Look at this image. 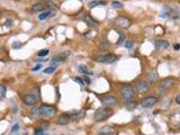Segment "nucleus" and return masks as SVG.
Here are the masks:
<instances>
[{"instance_id":"f257e3e1","label":"nucleus","mask_w":180,"mask_h":135,"mask_svg":"<svg viewBox=\"0 0 180 135\" xmlns=\"http://www.w3.org/2000/svg\"><path fill=\"white\" fill-rule=\"evenodd\" d=\"M120 93L122 98L124 99V101L132 100L135 97V89L129 84H124V86L120 87Z\"/></svg>"},{"instance_id":"f03ea898","label":"nucleus","mask_w":180,"mask_h":135,"mask_svg":"<svg viewBox=\"0 0 180 135\" xmlns=\"http://www.w3.org/2000/svg\"><path fill=\"white\" fill-rule=\"evenodd\" d=\"M113 114H114V111L109 107H104V108H100L95 113L94 118L96 122H103V120L108 119Z\"/></svg>"},{"instance_id":"7ed1b4c3","label":"nucleus","mask_w":180,"mask_h":135,"mask_svg":"<svg viewBox=\"0 0 180 135\" xmlns=\"http://www.w3.org/2000/svg\"><path fill=\"white\" fill-rule=\"evenodd\" d=\"M56 108L51 105H41L40 106V116L43 118H51L55 115Z\"/></svg>"},{"instance_id":"20e7f679","label":"nucleus","mask_w":180,"mask_h":135,"mask_svg":"<svg viewBox=\"0 0 180 135\" xmlns=\"http://www.w3.org/2000/svg\"><path fill=\"white\" fill-rule=\"evenodd\" d=\"M99 100L101 101L105 107H112L118 104V99L114 96H109V95H106V96H100L99 97Z\"/></svg>"},{"instance_id":"39448f33","label":"nucleus","mask_w":180,"mask_h":135,"mask_svg":"<svg viewBox=\"0 0 180 135\" xmlns=\"http://www.w3.org/2000/svg\"><path fill=\"white\" fill-rule=\"evenodd\" d=\"M41 99L40 95H35V93H28L23 97V101L27 106H34L37 101Z\"/></svg>"},{"instance_id":"423d86ee","label":"nucleus","mask_w":180,"mask_h":135,"mask_svg":"<svg viewBox=\"0 0 180 135\" xmlns=\"http://www.w3.org/2000/svg\"><path fill=\"white\" fill-rule=\"evenodd\" d=\"M118 60V56L116 55V54H105V55H100V56H98L96 61L97 62H100V63H108V64H111V63H114V62H116Z\"/></svg>"},{"instance_id":"0eeeda50","label":"nucleus","mask_w":180,"mask_h":135,"mask_svg":"<svg viewBox=\"0 0 180 135\" xmlns=\"http://www.w3.org/2000/svg\"><path fill=\"white\" fill-rule=\"evenodd\" d=\"M158 102V98L154 97V96H147L145 98H143L142 100V106L144 108H151L153 107L155 104Z\"/></svg>"},{"instance_id":"6e6552de","label":"nucleus","mask_w":180,"mask_h":135,"mask_svg":"<svg viewBox=\"0 0 180 135\" xmlns=\"http://www.w3.org/2000/svg\"><path fill=\"white\" fill-rule=\"evenodd\" d=\"M116 23H117V25H120L122 28H124V29H126V28H129V26L132 25V22H131V19L127 18V17H124V16H120L118 17L117 19H116Z\"/></svg>"},{"instance_id":"1a4fd4ad","label":"nucleus","mask_w":180,"mask_h":135,"mask_svg":"<svg viewBox=\"0 0 180 135\" xmlns=\"http://www.w3.org/2000/svg\"><path fill=\"white\" fill-rule=\"evenodd\" d=\"M71 120H78V119H81L82 117H85V113L82 110H73V111H69L67 113Z\"/></svg>"},{"instance_id":"9d476101","label":"nucleus","mask_w":180,"mask_h":135,"mask_svg":"<svg viewBox=\"0 0 180 135\" xmlns=\"http://www.w3.org/2000/svg\"><path fill=\"white\" fill-rule=\"evenodd\" d=\"M99 135H114L116 134L115 132V128L113 126H109V125H106V126H103L100 129H99Z\"/></svg>"},{"instance_id":"9b49d317","label":"nucleus","mask_w":180,"mask_h":135,"mask_svg":"<svg viewBox=\"0 0 180 135\" xmlns=\"http://www.w3.org/2000/svg\"><path fill=\"white\" fill-rule=\"evenodd\" d=\"M136 89L138 93H147V90H149V84L144 81V80H141V81H137L136 82Z\"/></svg>"},{"instance_id":"f8f14e48","label":"nucleus","mask_w":180,"mask_h":135,"mask_svg":"<svg viewBox=\"0 0 180 135\" xmlns=\"http://www.w3.org/2000/svg\"><path fill=\"white\" fill-rule=\"evenodd\" d=\"M47 9V6H46V3H36L34 5L32 9H31V11L33 13V14H38V13H42L44 10H46Z\"/></svg>"},{"instance_id":"ddd939ff","label":"nucleus","mask_w":180,"mask_h":135,"mask_svg":"<svg viewBox=\"0 0 180 135\" xmlns=\"http://www.w3.org/2000/svg\"><path fill=\"white\" fill-rule=\"evenodd\" d=\"M176 84V80L173 78H165L161 81V87L162 88H171Z\"/></svg>"},{"instance_id":"4468645a","label":"nucleus","mask_w":180,"mask_h":135,"mask_svg":"<svg viewBox=\"0 0 180 135\" xmlns=\"http://www.w3.org/2000/svg\"><path fill=\"white\" fill-rule=\"evenodd\" d=\"M170 46V44L168 41L165 40H158L155 41V47L159 49V50H164V49H168Z\"/></svg>"},{"instance_id":"2eb2a0df","label":"nucleus","mask_w":180,"mask_h":135,"mask_svg":"<svg viewBox=\"0 0 180 135\" xmlns=\"http://www.w3.org/2000/svg\"><path fill=\"white\" fill-rule=\"evenodd\" d=\"M69 55V53H61V54H58V55H55L53 59H52V64H56V63H59V62H62V61H64V60L67 59V56Z\"/></svg>"},{"instance_id":"dca6fc26","label":"nucleus","mask_w":180,"mask_h":135,"mask_svg":"<svg viewBox=\"0 0 180 135\" xmlns=\"http://www.w3.org/2000/svg\"><path fill=\"white\" fill-rule=\"evenodd\" d=\"M71 122V118L68 114H64V115H61L60 117L58 118V124L59 125H67Z\"/></svg>"},{"instance_id":"f3484780","label":"nucleus","mask_w":180,"mask_h":135,"mask_svg":"<svg viewBox=\"0 0 180 135\" xmlns=\"http://www.w3.org/2000/svg\"><path fill=\"white\" fill-rule=\"evenodd\" d=\"M53 14H54V11H53V10H51V9H50V10H47V9H46V10L42 11V14H40V15H38V19H40V20H45V19H47L49 17H51Z\"/></svg>"},{"instance_id":"a211bd4d","label":"nucleus","mask_w":180,"mask_h":135,"mask_svg":"<svg viewBox=\"0 0 180 135\" xmlns=\"http://www.w3.org/2000/svg\"><path fill=\"white\" fill-rule=\"evenodd\" d=\"M85 23H87V25L91 26V27H95V26L98 25V22L95 20L94 18L91 16H89V15H87V16L85 17Z\"/></svg>"},{"instance_id":"6ab92c4d","label":"nucleus","mask_w":180,"mask_h":135,"mask_svg":"<svg viewBox=\"0 0 180 135\" xmlns=\"http://www.w3.org/2000/svg\"><path fill=\"white\" fill-rule=\"evenodd\" d=\"M78 70H79V72L83 73L85 76H91V74H92V71L89 70L86 65H79V67H78Z\"/></svg>"},{"instance_id":"aec40b11","label":"nucleus","mask_w":180,"mask_h":135,"mask_svg":"<svg viewBox=\"0 0 180 135\" xmlns=\"http://www.w3.org/2000/svg\"><path fill=\"white\" fill-rule=\"evenodd\" d=\"M137 106V102L136 101H133L132 100H129V101H125V107H126V109L127 110H133L135 109Z\"/></svg>"},{"instance_id":"412c9836","label":"nucleus","mask_w":180,"mask_h":135,"mask_svg":"<svg viewBox=\"0 0 180 135\" xmlns=\"http://www.w3.org/2000/svg\"><path fill=\"white\" fill-rule=\"evenodd\" d=\"M106 5V1L104 0H96V1H91L89 3V6L92 8V7H96V6H105Z\"/></svg>"},{"instance_id":"4be33fe9","label":"nucleus","mask_w":180,"mask_h":135,"mask_svg":"<svg viewBox=\"0 0 180 135\" xmlns=\"http://www.w3.org/2000/svg\"><path fill=\"white\" fill-rule=\"evenodd\" d=\"M147 79H149L150 84H154L155 81H156V79H158V76H156V73H155V72H151V73H149Z\"/></svg>"},{"instance_id":"5701e85b","label":"nucleus","mask_w":180,"mask_h":135,"mask_svg":"<svg viewBox=\"0 0 180 135\" xmlns=\"http://www.w3.org/2000/svg\"><path fill=\"white\" fill-rule=\"evenodd\" d=\"M55 70H56V64H52L51 67L46 68V69L44 70V73H46V74H51V73H53Z\"/></svg>"},{"instance_id":"b1692460","label":"nucleus","mask_w":180,"mask_h":135,"mask_svg":"<svg viewBox=\"0 0 180 135\" xmlns=\"http://www.w3.org/2000/svg\"><path fill=\"white\" fill-rule=\"evenodd\" d=\"M6 93H7V89L3 84H0V99H3L6 97Z\"/></svg>"},{"instance_id":"393cba45","label":"nucleus","mask_w":180,"mask_h":135,"mask_svg":"<svg viewBox=\"0 0 180 135\" xmlns=\"http://www.w3.org/2000/svg\"><path fill=\"white\" fill-rule=\"evenodd\" d=\"M40 116V106H36L32 109V117H37Z\"/></svg>"},{"instance_id":"a878e982","label":"nucleus","mask_w":180,"mask_h":135,"mask_svg":"<svg viewBox=\"0 0 180 135\" xmlns=\"http://www.w3.org/2000/svg\"><path fill=\"white\" fill-rule=\"evenodd\" d=\"M45 3H46V6H47V8H51V10H53V9H58V6H56L55 3H53L52 1H46Z\"/></svg>"},{"instance_id":"bb28decb","label":"nucleus","mask_w":180,"mask_h":135,"mask_svg":"<svg viewBox=\"0 0 180 135\" xmlns=\"http://www.w3.org/2000/svg\"><path fill=\"white\" fill-rule=\"evenodd\" d=\"M76 82H78V84H80V86H86V82H85V80L83 79H81L80 77H76L74 79H73Z\"/></svg>"},{"instance_id":"cd10ccee","label":"nucleus","mask_w":180,"mask_h":135,"mask_svg":"<svg viewBox=\"0 0 180 135\" xmlns=\"http://www.w3.org/2000/svg\"><path fill=\"white\" fill-rule=\"evenodd\" d=\"M112 6H113V8H116V9H120L123 7V5H122L120 2H118V1H113Z\"/></svg>"},{"instance_id":"c85d7f7f","label":"nucleus","mask_w":180,"mask_h":135,"mask_svg":"<svg viewBox=\"0 0 180 135\" xmlns=\"http://www.w3.org/2000/svg\"><path fill=\"white\" fill-rule=\"evenodd\" d=\"M49 52H50V51L46 50V49H45V50L40 51V52L37 53V55H38V56H41V58H42V56H46V55L49 54Z\"/></svg>"},{"instance_id":"c756f323","label":"nucleus","mask_w":180,"mask_h":135,"mask_svg":"<svg viewBox=\"0 0 180 135\" xmlns=\"http://www.w3.org/2000/svg\"><path fill=\"white\" fill-rule=\"evenodd\" d=\"M18 131H19V125H18V124H15L14 126L11 127V133H13V134H17Z\"/></svg>"},{"instance_id":"7c9ffc66","label":"nucleus","mask_w":180,"mask_h":135,"mask_svg":"<svg viewBox=\"0 0 180 135\" xmlns=\"http://www.w3.org/2000/svg\"><path fill=\"white\" fill-rule=\"evenodd\" d=\"M45 132H44V129L43 128H35V131H34V134L36 135H43Z\"/></svg>"},{"instance_id":"2f4dec72","label":"nucleus","mask_w":180,"mask_h":135,"mask_svg":"<svg viewBox=\"0 0 180 135\" xmlns=\"http://www.w3.org/2000/svg\"><path fill=\"white\" fill-rule=\"evenodd\" d=\"M22 46H23L22 43H18V42L13 43V47H14V49H19V47H22Z\"/></svg>"},{"instance_id":"473e14b6","label":"nucleus","mask_w":180,"mask_h":135,"mask_svg":"<svg viewBox=\"0 0 180 135\" xmlns=\"http://www.w3.org/2000/svg\"><path fill=\"white\" fill-rule=\"evenodd\" d=\"M123 42H124V35H123V34H120V40L117 41V45H120V44H122Z\"/></svg>"},{"instance_id":"72a5a7b5","label":"nucleus","mask_w":180,"mask_h":135,"mask_svg":"<svg viewBox=\"0 0 180 135\" xmlns=\"http://www.w3.org/2000/svg\"><path fill=\"white\" fill-rule=\"evenodd\" d=\"M125 46H126V49H131V47L133 46V42H132V41H127V42H125Z\"/></svg>"},{"instance_id":"f704fd0d","label":"nucleus","mask_w":180,"mask_h":135,"mask_svg":"<svg viewBox=\"0 0 180 135\" xmlns=\"http://www.w3.org/2000/svg\"><path fill=\"white\" fill-rule=\"evenodd\" d=\"M41 68H42V64H37V65H36V67H34L33 68V69H32V71H40V70H41Z\"/></svg>"},{"instance_id":"c9c22d12","label":"nucleus","mask_w":180,"mask_h":135,"mask_svg":"<svg viewBox=\"0 0 180 135\" xmlns=\"http://www.w3.org/2000/svg\"><path fill=\"white\" fill-rule=\"evenodd\" d=\"M83 78H85L83 80H85V82H86V84H90V82H91V81H90V79H89L88 77H83Z\"/></svg>"},{"instance_id":"e433bc0d","label":"nucleus","mask_w":180,"mask_h":135,"mask_svg":"<svg viewBox=\"0 0 180 135\" xmlns=\"http://www.w3.org/2000/svg\"><path fill=\"white\" fill-rule=\"evenodd\" d=\"M176 104L180 105V95H178V96L176 97Z\"/></svg>"},{"instance_id":"4c0bfd02","label":"nucleus","mask_w":180,"mask_h":135,"mask_svg":"<svg viewBox=\"0 0 180 135\" xmlns=\"http://www.w3.org/2000/svg\"><path fill=\"white\" fill-rule=\"evenodd\" d=\"M174 50H180V44H176V45H174Z\"/></svg>"}]
</instances>
